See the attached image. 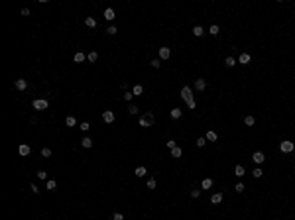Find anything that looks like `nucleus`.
Here are the masks:
<instances>
[{
    "instance_id": "nucleus-34",
    "label": "nucleus",
    "mask_w": 295,
    "mask_h": 220,
    "mask_svg": "<svg viewBox=\"0 0 295 220\" xmlns=\"http://www.w3.org/2000/svg\"><path fill=\"white\" fill-rule=\"evenodd\" d=\"M150 65H152L153 69H159V67H161V59H153V61L150 63Z\"/></svg>"
},
{
    "instance_id": "nucleus-41",
    "label": "nucleus",
    "mask_w": 295,
    "mask_h": 220,
    "mask_svg": "<svg viewBox=\"0 0 295 220\" xmlns=\"http://www.w3.org/2000/svg\"><path fill=\"white\" fill-rule=\"evenodd\" d=\"M191 197H193V198H199V197H201V191H199V189H193V191H191Z\"/></svg>"
},
{
    "instance_id": "nucleus-28",
    "label": "nucleus",
    "mask_w": 295,
    "mask_h": 220,
    "mask_svg": "<svg viewBox=\"0 0 295 220\" xmlns=\"http://www.w3.org/2000/svg\"><path fill=\"white\" fill-rule=\"evenodd\" d=\"M244 124H246V126H254V124H256V118H254V116H246V118H244Z\"/></svg>"
},
{
    "instance_id": "nucleus-33",
    "label": "nucleus",
    "mask_w": 295,
    "mask_h": 220,
    "mask_svg": "<svg viewBox=\"0 0 295 220\" xmlns=\"http://www.w3.org/2000/svg\"><path fill=\"white\" fill-rule=\"evenodd\" d=\"M79 128H81L83 132H89V128H91V124H89V122H81V124H79Z\"/></svg>"
},
{
    "instance_id": "nucleus-9",
    "label": "nucleus",
    "mask_w": 295,
    "mask_h": 220,
    "mask_svg": "<svg viewBox=\"0 0 295 220\" xmlns=\"http://www.w3.org/2000/svg\"><path fill=\"white\" fill-rule=\"evenodd\" d=\"M195 88H197V90H205V88H207V81H205V79H197V81H195Z\"/></svg>"
},
{
    "instance_id": "nucleus-35",
    "label": "nucleus",
    "mask_w": 295,
    "mask_h": 220,
    "mask_svg": "<svg viewBox=\"0 0 295 220\" xmlns=\"http://www.w3.org/2000/svg\"><path fill=\"white\" fill-rule=\"evenodd\" d=\"M116 32H118V30H116V26H108V28H106V33H108V35H114Z\"/></svg>"
},
{
    "instance_id": "nucleus-18",
    "label": "nucleus",
    "mask_w": 295,
    "mask_h": 220,
    "mask_svg": "<svg viewBox=\"0 0 295 220\" xmlns=\"http://www.w3.org/2000/svg\"><path fill=\"white\" fill-rule=\"evenodd\" d=\"M181 114H183V112H181V108H173V110H171V118H173V120H179V118H181Z\"/></svg>"
},
{
    "instance_id": "nucleus-19",
    "label": "nucleus",
    "mask_w": 295,
    "mask_h": 220,
    "mask_svg": "<svg viewBox=\"0 0 295 220\" xmlns=\"http://www.w3.org/2000/svg\"><path fill=\"white\" fill-rule=\"evenodd\" d=\"M207 142H217V132L215 130H208L207 132Z\"/></svg>"
},
{
    "instance_id": "nucleus-7",
    "label": "nucleus",
    "mask_w": 295,
    "mask_h": 220,
    "mask_svg": "<svg viewBox=\"0 0 295 220\" xmlns=\"http://www.w3.org/2000/svg\"><path fill=\"white\" fill-rule=\"evenodd\" d=\"M169 55H171L169 47H159V59H169Z\"/></svg>"
},
{
    "instance_id": "nucleus-45",
    "label": "nucleus",
    "mask_w": 295,
    "mask_h": 220,
    "mask_svg": "<svg viewBox=\"0 0 295 220\" xmlns=\"http://www.w3.org/2000/svg\"><path fill=\"white\" fill-rule=\"evenodd\" d=\"M30 189H32V193H35V195L40 193V187H37V185H30Z\"/></svg>"
},
{
    "instance_id": "nucleus-17",
    "label": "nucleus",
    "mask_w": 295,
    "mask_h": 220,
    "mask_svg": "<svg viewBox=\"0 0 295 220\" xmlns=\"http://www.w3.org/2000/svg\"><path fill=\"white\" fill-rule=\"evenodd\" d=\"M142 92H144V87H142V85H136V87L132 88V94H134V96H140Z\"/></svg>"
},
{
    "instance_id": "nucleus-37",
    "label": "nucleus",
    "mask_w": 295,
    "mask_h": 220,
    "mask_svg": "<svg viewBox=\"0 0 295 220\" xmlns=\"http://www.w3.org/2000/svg\"><path fill=\"white\" fill-rule=\"evenodd\" d=\"M37 179H40V181H45V179H47V173H45L44 169H42V171H37Z\"/></svg>"
},
{
    "instance_id": "nucleus-38",
    "label": "nucleus",
    "mask_w": 295,
    "mask_h": 220,
    "mask_svg": "<svg viewBox=\"0 0 295 220\" xmlns=\"http://www.w3.org/2000/svg\"><path fill=\"white\" fill-rule=\"evenodd\" d=\"M244 189H246V187H244V183H236V185H234V191H236V193H242Z\"/></svg>"
},
{
    "instance_id": "nucleus-13",
    "label": "nucleus",
    "mask_w": 295,
    "mask_h": 220,
    "mask_svg": "<svg viewBox=\"0 0 295 220\" xmlns=\"http://www.w3.org/2000/svg\"><path fill=\"white\" fill-rule=\"evenodd\" d=\"M81 145H83V147H87V149H91V147H93V140H91L89 136H85V138L81 140Z\"/></svg>"
},
{
    "instance_id": "nucleus-15",
    "label": "nucleus",
    "mask_w": 295,
    "mask_h": 220,
    "mask_svg": "<svg viewBox=\"0 0 295 220\" xmlns=\"http://www.w3.org/2000/svg\"><path fill=\"white\" fill-rule=\"evenodd\" d=\"M65 124L69 126V128H75L77 126V120H75V116H67L65 118Z\"/></svg>"
},
{
    "instance_id": "nucleus-1",
    "label": "nucleus",
    "mask_w": 295,
    "mask_h": 220,
    "mask_svg": "<svg viewBox=\"0 0 295 220\" xmlns=\"http://www.w3.org/2000/svg\"><path fill=\"white\" fill-rule=\"evenodd\" d=\"M181 98L185 100V104L193 100V90H191V87H187V85H185V87L181 88Z\"/></svg>"
},
{
    "instance_id": "nucleus-23",
    "label": "nucleus",
    "mask_w": 295,
    "mask_h": 220,
    "mask_svg": "<svg viewBox=\"0 0 295 220\" xmlns=\"http://www.w3.org/2000/svg\"><path fill=\"white\" fill-rule=\"evenodd\" d=\"M87 59H89V63H95V61L98 59V53L97 51H91V53L87 55Z\"/></svg>"
},
{
    "instance_id": "nucleus-26",
    "label": "nucleus",
    "mask_w": 295,
    "mask_h": 220,
    "mask_svg": "<svg viewBox=\"0 0 295 220\" xmlns=\"http://www.w3.org/2000/svg\"><path fill=\"white\" fill-rule=\"evenodd\" d=\"M134 173H136V177H144L148 171H146V167H136V171H134Z\"/></svg>"
},
{
    "instance_id": "nucleus-2",
    "label": "nucleus",
    "mask_w": 295,
    "mask_h": 220,
    "mask_svg": "<svg viewBox=\"0 0 295 220\" xmlns=\"http://www.w3.org/2000/svg\"><path fill=\"white\" fill-rule=\"evenodd\" d=\"M153 114H146V116H142L140 118V126L142 128H150V126H153Z\"/></svg>"
},
{
    "instance_id": "nucleus-30",
    "label": "nucleus",
    "mask_w": 295,
    "mask_h": 220,
    "mask_svg": "<svg viewBox=\"0 0 295 220\" xmlns=\"http://www.w3.org/2000/svg\"><path fill=\"white\" fill-rule=\"evenodd\" d=\"M252 175L256 177V179H260V177L264 175V171H262V169H260V167H256V169H254V171H252Z\"/></svg>"
},
{
    "instance_id": "nucleus-10",
    "label": "nucleus",
    "mask_w": 295,
    "mask_h": 220,
    "mask_svg": "<svg viewBox=\"0 0 295 220\" xmlns=\"http://www.w3.org/2000/svg\"><path fill=\"white\" fill-rule=\"evenodd\" d=\"M252 61V57H250V53H242L240 57H238V63H242V65H248Z\"/></svg>"
},
{
    "instance_id": "nucleus-32",
    "label": "nucleus",
    "mask_w": 295,
    "mask_h": 220,
    "mask_svg": "<svg viewBox=\"0 0 295 220\" xmlns=\"http://www.w3.org/2000/svg\"><path fill=\"white\" fill-rule=\"evenodd\" d=\"M128 112H130L132 116H136V114H138V106H136V104H130V106H128Z\"/></svg>"
},
{
    "instance_id": "nucleus-22",
    "label": "nucleus",
    "mask_w": 295,
    "mask_h": 220,
    "mask_svg": "<svg viewBox=\"0 0 295 220\" xmlns=\"http://www.w3.org/2000/svg\"><path fill=\"white\" fill-rule=\"evenodd\" d=\"M85 26H89V28H95V26H97V20L89 16V18H85Z\"/></svg>"
},
{
    "instance_id": "nucleus-3",
    "label": "nucleus",
    "mask_w": 295,
    "mask_h": 220,
    "mask_svg": "<svg viewBox=\"0 0 295 220\" xmlns=\"http://www.w3.org/2000/svg\"><path fill=\"white\" fill-rule=\"evenodd\" d=\"M279 149H281L283 153H291V151L295 149V143H293V142H287V140H285V142L279 143Z\"/></svg>"
},
{
    "instance_id": "nucleus-5",
    "label": "nucleus",
    "mask_w": 295,
    "mask_h": 220,
    "mask_svg": "<svg viewBox=\"0 0 295 220\" xmlns=\"http://www.w3.org/2000/svg\"><path fill=\"white\" fill-rule=\"evenodd\" d=\"M114 118H116V116H114V112H112V110H104V112H102V120L106 122V124L114 122Z\"/></svg>"
},
{
    "instance_id": "nucleus-24",
    "label": "nucleus",
    "mask_w": 295,
    "mask_h": 220,
    "mask_svg": "<svg viewBox=\"0 0 295 220\" xmlns=\"http://www.w3.org/2000/svg\"><path fill=\"white\" fill-rule=\"evenodd\" d=\"M85 59H87V55H85V53H81V51L75 53V63H83Z\"/></svg>"
},
{
    "instance_id": "nucleus-36",
    "label": "nucleus",
    "mask_w": 295,
    "mask_h": 220,
    "mask_svg": "<svg viewBox=\"0 0 295 220\" xmlns=\"http://www.w3.org/2000/svg\"><path fill=\"white\" fill-rule=\"evenodd\" d=\"M42 157H51V149L49 147H44L42 149Z\"/></svg>"
},
{
    "instance_id": "nucleus-46",
    "label": "nucleus",
    "mask_w": 295,
    "mask_h": 220,
    "mask_svg": "<svg viewBox=\"0 0 295 220\" xmlns=\"http://www.w3.org/2000/svg\"><path fill=\"white\" fill-rule=\"evenodd\" d=\"M195 106H197V102H195V100H191V102H187V108H191V110H193V108H195Z\"/></svg>"
},
{
    "instance_id": "nucleus-27",
    "label": "nucleus",
    "mask_w": 295,
    "mask_h": 220,
    "mask_svg": "<svg viewBox=\"0 0 295 220\" xmlns=\"http://www.w3.org/2000/svg\"><path fill=\"white\" fill-rule=\"evenodd\" d=\"M201 187H203V189H211V187H213V179H203Z\"/></svg>"
},
{
    "instance_id": "nucleus-21",
    "label": "nucleus",
    "mask_w": 295,
    "mask_h": 220,
    "mask_svg": "<svg viewBox=\"0 0 295 220\" xmlns=\"http://www.w3.org/2000/svg\"><path fill=\"white\" fill-rule=\"evenodd\" d=\"M224 65H226V67H234V65H236V59L230 55V57H226V59H224Z\"/></svg>"
},
{
    "instance_id": "nucleus-20",
    "label": "nucleus",
    "mask_w": 295,
    "mask_h": 220,
    "mask_svg": "<svg viewBox=\"0 0 295 220\" xmlns=\"http://www.w3.org/2000/svg\"><path fill=\"white\" fill-rule=\"evenodd\" d=\"M244 173H246V171H244L242 165H236V167H234V175L236 177H244Z\"/></svg>"
},
{
    "instance_id": "nucleus-25",
    "label": "nucleus",
    "mask_w": 295,
    "mask_h": 220,
    "mask_svg": "<svg viewBox=\"0 0 295 220\" xmlns=\"http://www.w3.org/2000/svg\"><path fill=\"white\" fill-rule=\"evenodd\" d=\"M45 189H47V191H55V189H57V183H55L53 179H49L47 185H45Z\"/></svg>"
},
{
    "instance_id": "nucleus-39",
    "label": "nucleus",
    "mask_w": 295,
    "mask_h": 220,
    "mask_svg": "<svg viewBox=\"0 0 295 220\" xmlns=\"http://www.w3.org/2000/svg\"><path fill=\"white\" fill-rule=\"evenodd\" d=\"M208 32L213 33V35H217V33L220 32V28H219V26H217V24H215V26H211V30H208Z\"/></svg>"
},
{
    "instance_id": "nucleus-47",
    "label": "nucleus",
    "mask_w": 295,
    "mask_h": 220,
    "mask_svg": "<svg viewBox=\"0 0 295 220\" xmlns=\"http://www.w3.org/2000/svg\"><path fill=\"white\" fill-rule=\"evenodd\" d=\"M22 16H30V10L28 8H22Z\"/></svg>"
},
{
    "instance_id": "nucleus-43",
    "label": "nucleus",
    "mask_w": 295,
    "mask_h": 220,
    "mask_svg": "<svg viewBox=\"0 0 295 220\" xmlns=\"http://www.w3.org/2000/svg\"><path fill=\"white\" fill-rule=\"evenodd\" d=\"M112 220H124V216H122L120 212H114V214H112Z\"/></svg>"
},
{
    "instance_id": "nucleus-8",
    "label": "nucleus",
    "mask_w": 295,
    "mask_h": 220,
    "mask_svg": "<svg viewBox=\"0 0 295 220\" xmlns=\"http://www.w3.org/2000/svg\"><path fill=\"white\" fill-rule=\"evenodd\" d=\"M16 88L18 90H26L28 88V81L26 79H16Z\"/></svg>"
},
{
    "instance_id": "nucleus-31",
    "label": "nucleus",
    "mask_w": 295,
    "mask_h": 220,
    "mask_svg": "<svg viewBox=\"0 0 295 220\" xmlns=\"http://www.w3.org/2000/svg\"><path fill=\"white\" fill-rule=\"evenodd\" d=\"M197 147H205V143H207V138H197Z\"/></svg>"
},
{
    "instance_id": "nucleus-4",
    "label": "nucleus",
    "mask_w": 295,
    "mask_h": 220,
    "mask_svg": "<svg viewBox=\"0 0 295 220\" xmlns=\"http://www.w3.org/2000/svg\"><path fill=\"white\" fill-rule=\"evenodd\" d=\"M47 106H49V102H47L45 98H37V100H33V108H35V110H45Z\"/></svg>"
},
{
    "instance_id": "nucleus-29",
    "label": "nucleus",
    "mask_w": 295,
    "mask_h": 220,
    "mask_svg": "<svg viewBox=\"0 0 295 220\" xmlns=\"http://www.w3.org/2000/svg\"><path fill=\"white\" fill-rule=\"evenodd\" d=\"M181 155H183L181 147H173V149H171V157H181Z\"/></svg>"
},
{
    "instance_id": "nucleus-14",
    "label": "nucleus",
    "mask_w": 295,
    "mask_h": 220,
    "mask_svg": "<svg viewBox=\"0 0 295 220\" xmlns=\"http://www.w3.org/2000/svg\"><path fill=\"white\" fill-rule=\"evenodd\" d=\"M104 18H106L108 22H112V20L116 18V16H114V10H112V8H106V10H104Z\"/></svg>"
},
{
    "instance_id": "nucleus-44",
    "label": "nucleus",
    "mask_w": 295,
    "mask_h": 220,
    "mask_svg": "<svg viewBox=\"0 0 295 220\" xmlns=\"http://www.w3.org/2000/svg\"><path fill=\"white\" fill-rule=\"evenodd\" d=\"M148 189H155V179H150L148 181Z\"/></svg>"
},
{
    "instance_id": "nucleus-40",
    "label": "nucleus",
    "mask_w": 295,
    "mask_h": 220,
    "mask_svg": "<svg viewBox=\"0 0 295 220\" xmlns=\"http://www.w3.org/2000/svg\"><path fill=\"white\" fill-rule=\"evenodd\" d=\"M122 98H124V100H132V98H134V94H132L130 90H126V92L122 94Z\"/></svg>"
},
{
    "instance_id": "nucleus-12",
    "label": "nucleus",
    "mask_w": 295,
    "mask_h": 220,
    "mask_svg": "<svg viewBox=\"0 0 295 220\" xmlns=\"http://www.w3.org/2000/svg\"><path fill=\"white\" fill-rule=\"evenodd\" d=\"M211 202H213V204H220V202H222V193H215V195L211 197Z\"/></svg>"
},
{
    "instance_id": "nucleus-16",
    "label": "nucleus",
    "mask_w": 295,
    "mask_h": 220,
    "mask_svg": "<svg viewBox=\"0 0 295 220\" xmlns=\"http://www.w3.org/2000/svg\"><path fill=\"white\" fill-rule=\"evenodd\" d=\"M203 33H205V30H203V26H195V28H193V35H195V37H201Z\"/></svg>"
},
{
    "instance_id": "nucleus-42",
    "label": "nucleus",
    "mask_w": 295,
    "mask_h": 220,
    "mask_svg": "<svg viewBox=\"0 0 295 220\" xmlns=\"http://www.w3.org/2000/svg\"><path fill=\"white\" fill-rule=\"evenodd\" d=\"M165 145H167V149H173V147H177V145H175V140H169V142H165Z\"/></svg>"
},
{
    "instance_id": "nucleus-11",
    "label": "nucleus",
    "mask_w": 295,
    "mask_h": 220,
    "mask_svg": "<svg viewBox=\"0 0 295 220\" xmlns=\"http://www.w3.org/2000/svg\"><path fill=\"white\" fill-rule=\"evenodd\" d=\"M18 151H20V155H30V151H32V149H30V145H28V143H22V145L18 147Z\"/></svg>"
},
{
    "instance_id": "nucleus-6",
    "label": "nucleus",
    "mask_w": 295,
    "mask_h": 220,
    "mask_svg": "<svg viewBox=\"0 0 295 220\" xmlns=\"http://www.w3.org/2000/svg\"><path fill=\"white\" fill-rule=\"evenodd\" d=\"M252 159H254V163L262 165V163H264V159H266V157H264V153H262V151H254V155H252Z\"/></svg>"
}]
</instances>
